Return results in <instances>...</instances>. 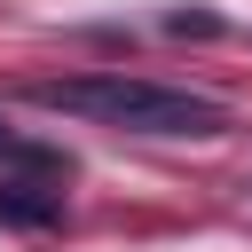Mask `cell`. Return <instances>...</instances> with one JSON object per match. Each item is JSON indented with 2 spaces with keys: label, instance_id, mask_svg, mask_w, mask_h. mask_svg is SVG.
<instances>
[{
  "label": "cell",
  "instance_id": "1",
  "mask_svg": "<svg viewBox=\"0 0 252 252\" xmlns=\"http://www.w3.org/2000/svg\"><path fill=\"white\" fill-rule=\"evenodd\" d=\"M24 102L39 110H71L94 126H126V134H220L228 110L189 94V87H158V79H126V71H87V79H32Z\"/></svg>",
  "mask_w": 252,
  "mask_h": 252
},
{
  "label": "cell",
  "instance_id": "2",
  "mask_svg": "<svg viewBox=\"0 0 252 252\" xmlns=\"http://www.w3.org/2000/svg\"><path fill=\"white\" fill-rule=\"evenodd\" d=\"M0 220H8V228H55V220H63V197L24 189V181H0Z\"/></svg>",
  "mask_w": 252,
  "mask_h": 252
},
{
  "label": "cell",
  "instance_id": "3",
  "mask_svg": "<svg viewBox=\"0 0 252 252\" xmlns=\"http://www.w3.org/2000/svg\"><path fill=\"white\" fill-rule=\"evenodd\" d=\"M0 158H16V165H32V173H63L55 150H39V142H24V134H8V126H0Z\"/></svg>",
  "mask_w": 252,
  "mask_h": 252
}]
</instances>
